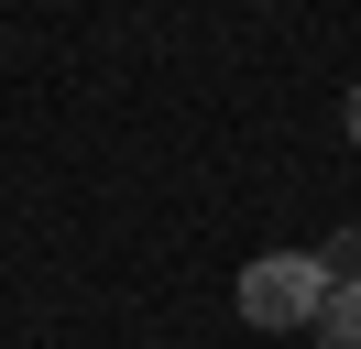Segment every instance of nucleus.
Wrapping results in <instances>:
<instances>
[{"instance_id": "obj_4", "label": "nucleus", "mask_w": 361, "mask_h": 349, "mask_svg": "<svg viewBox=\"0 0 361 349\" xmlns=\"http://www.w3.org/2000/svg\"><path fill=\"white\" fill-rule=\"evenodd\" d=\"M339 131H350V153H361V87H350V99H339Z\"/></svg>"}, {"instance_id": "obj_3", "label": "nucleus", "mask_w": 361, "mask_h": 349, "mask_svg": "<svg viewBox=\"0 0 361 349\" xmlns=\"http://www.w3.org/2000/svg\"><path fill=\"white\" fill-rule=\"evenodd\" d=\"M317 262H329V284H361V229H339V240H329Z\"/></svg>"}, {"instance_id": "obj_1", "label": "nucleus", "mask_w": 361, "mask_h": 349, "mask_svg": "<svg viewBox=\"0 0 361 349\" xmlns=\"http://www.w3.org/2000/svg\"><path fill=\"white\" fill-rule=\"evenodd\" d=\"M317 305H329V262L317 251H252L241 262V317L252 327H317Z\"/></svg>"}, {"instance_id": "obj_2", "label": "nucleus", "mask_w": 361, "mask_h": 349, "mask_svg": "<svg viewBox=\"0 0 361 349\" xmlns=\"http://www.w3.org/2000/svg\"><path fill=\"white\" fill-rule=\"evenodd\" d=\"M307 338H317V349H361V284H329V305H317Z\"/></svg>"}]
</instances>
